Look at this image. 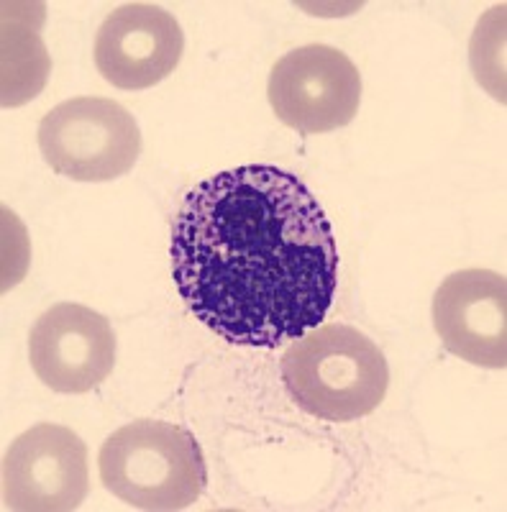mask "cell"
Wrapping results in <instances>:
<instances>
[{"label": "cell", "instance_id": "cell-1", "mask_svg": "<svg viewBox=\"0 0 507 512\" xmlns=\"http://www.w3.org/2000/svg\"><path fill=\"white\" fill-rule=\"evenodd\" d=\"M182 303L228 344L277 349L321 326L336 297L338 246L298 175L244 164L187 192L169 239Z\"/></svg>", "mask_w": 507, "mask_h": 512}, {"label": "cell", "instance_id": "cell-2", "mask_svg": "<svg viewBox=\"0 0 507 512\" xmlns=\"http://www.w3.org/2000/svg\"><path fill=\"white\" fill-rule=\"evenodd\" d=\"M282 382L303 413L351 423L374 413L390 387V367L359 328L326 323L310 328L282 354Z\"/></svg>", "mask_w": 507, "mask_h": 512}, {"label": "cell", "instance_id": "cell-3", "mask_svg": "<svg viewBox=\"0 0 507 512\" xmlns=\"http://www.w3.org/2000/svg\"><path fill=\"white\" fill-rule=\"evenodd\" d=\"M100 482L123 505L146 512L193 507L208 484L203 448L185 425L134 420L100 446Z\"/></svg>", "mask_w": 507, "mask_h": 512}, {"label": "cell", "instance_id": "cell-4", "mask_svg": "<svg viewBox=\"0 0 507 512\" xmlns=\"http://www.w3.org/2000/svg\"><path fill=\"white\" fill-rule=\"evenodd\" d=\"M39 149L49 167L75 182L129 175L141 154L136 118L111 98L65 100L39 123Z\"/></svg>", "mask_w": 507, "mask_h": 512}, {"label": "cell", "instance_id": "cell-5", "mask_svg": "<svg viewBox=\"0 0 507 512\" xmlns=\"http://www.w3.org/2000/svg\"><path fill=\"white\" fill-rule=\"evenodd\" d=\"M274 116L300 134H328L354 121L362 103L356 64L328 44L292 49L269 72Z\"/></svg>", "mask_w": 507, "mask_h": 512}, {"label": "cell", "instance_id": "cell-6", "mask_svg": "<svg viewBox=\"0 0 507 512\" xmlns=\"http://www.w3.org/2000/svg\"><path fill=\"white\" fill-rule=\"evenodd\" d=\"M88 489V446L67 425H34L3 456L6 510L70 512L85 502Z\"/></svg>", "mask_w": 507, "mask_h": 512}, {"label": "cell", "instance_id": "cell-7", "mask_svg": "<svg viewBox=\"0 0 507 512\" xmlns=\"http://www.w3.org/2000/svg\"><path fill=\"white\" fill-rule=\"evenodd\" d=\"M31 369L62 395H85L116 367V333L98 310L59 303L41 315L29 336Z\"/></svg>", "mask_w": 507, "mask_h": 512}, {"label": "cell", "instance_id": "cell-8", "mask_svg": "<svg viewBox=\"0 0 507 512\" xmlns=\"http://www.w3.org/2000/svg\"><path fill=\"white\" fill-rule=\"evenodd\" d=\"M185 52L177 18L154 3H123L95 36V67L121 90H146L167 80Z\"/></svg>", "mask_w": 507, "mask_h": 512}, {"label": "cell", "instance_id": "cell-9", "mask_svg": "<svg viewBox=\"0 0 507 512\" xmlns=\"http://www.w3.org/2000/svg\"><path fill=\"white\" fill-rule=\"evenodd\" d=\"M443 349L484 369L507 367V282L490 269H461L433 295Z\"/></svg>", "mask_w": 507, "mask_h": 512}]
</instances>
